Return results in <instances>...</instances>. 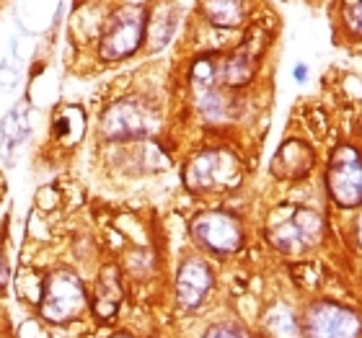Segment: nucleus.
<instances>
[{
	"label": "nucleus",
	"mask_w": 362,
	"mask_h": 338,
	"mask_svg": "<svg viewBox=\"0 0 362 338\" xmlns=\"http://www.w3.org/2000/svg\"><path fill=\"white\" fill-rule=\"evenodd\" d=\"M104 3H114V0H104Z\"/></svg>",
	"instance_id": "obj_29"
},
{
	"label": "nucleus",
	"mask_w": 362,
	"mask_h": 338,
	"mask_svg": "<svg viewBox=\"0 0 362 338\" xmlns=\"http://www.w3.org/2000/svg\"><path fill=\"white\" fill-rule=\"evenodd\" d=\"M21 34H26V31H21ZM21 34L18 31L11 34L6 52L0 54V93H16L18 85L23 83L26 60H23L21 49Z\"/></svg>",
	"instance_id": "obj_20"
},
{
	"label": "nucleus",
	"mask_w": 362,
	"mask_h": 338,
	"mask_svg": "<svg viewBox=\"0 0 362 338\" xmlns=\"http://www.w3.org/2000/svg\"><path fill=\"white\" fill-rule=\"evenodd\" d=\"M101 338H137L135 333H129V331H112V333H106V336Z\"/></svg>",
	"instance_id": "obj_26"
},
{
	"label": "nucleus",
	"mask_w": 362,
	"mask_h": 338,
	"mask_svg": "<svg viewBox=\"0 0 362 338\" xmlns=\"http://www.w3.org/2000/svg\"><path fill=\"white\" fill-rule=\"evenodd\" d=\"M101 253H104V241L88 230H78L76 235H70L65 246V261L73 263L78 271H83L86 277H90L98 269V263L104 261Z\"/></svg>",
	"instance_id": "obj_18"
},
{
	"label": "nucleus",
	"mask_w": 362,
	"mask_h": 338,
	"mask_svg": "<svg viewBox=\"0 0 362 338\" xmlns=\"http://www.w3.org/2000/svg\"><path fill=\"white\" fill-rule=\"evenodd\" d=\"M218 277L210 258L202 253L184 255L174 274V302L181 313H199L215 292Z\"/></svg>",
	"instance_id": "obj_8"
},
{
	"label": "nucleus",
	"mask_w": 362,
	"mask_h": 338,
	"mask_svg": "<svg viewBox=\"0 0 362 338\" xmlns=\"http://www.w3.org/2000/svg\"><path fill=\"white\" fill-rule=\"evenodd\" d=\"M303 338H360L362 320L339 302H310L300 318Z\"/></svg>",
	"instance_id": "obj_11"
},
{
	"label": "nucleus",
	"mask_w": 362,
	"mask_h": 338,
	"mask_svg": "<svg viewBox=\"0 0 362 338\" xmlns=\"http://www.w3.org/2000/svg\"><path fill=\"white\" fill-rule=\"evenodd\" d=\"M344 23L349 31L362 34V0H344Z\"/></svg>",
	"instance_id": "obj_24"
},
{
	"label": "nucleus",
	"mask_w": 362,
	"mask_h": 338,
	"mask_svg": "<svg viewBox=\"0 0 362 338\" xmlns=\"http://www.w3.org/2000/svg\"><path fill=\"white\" fill-rule=\"evenodd\" d=\"M181 183L192 196H226L243 183V163L230 147L212 145L192 152L181 166Z\"/></svg>",
	"instance_id": "obj_4"
},
{
	"label": "nucleus",
	"mask_w": 362,
	"mask_h": 338,
	"mask_svg": "<svg viewBox=\"0 0 362 338\" xmlns=\"http://www.w3.org/2000/svg\"><path fill=\"white\" fill-rule=\"evenodd\" d=\"M267 243L282 255L298 258L313 251L324 241L326 222L316 210L303 204H285L269 215L267 222Z\"/></svg>",
	"instance_id": "obj_5"
},
{
	"label": "nucleus",
	"mask_w": 362,
	"mask_h": 338,
	"mask_svg": "<svg viewBox=\"0 0 362 338\" xmlns=\"http://www.w3.org/2000/svg\"><path fill=\"white\" fill-rule=\"evenodd\" d=\"M326 188L329 196L339 207H357L362 204V155L360 150L339 145L332 152L329 168H326Z\"/></svg>",
	"instance_id": "obj_12"
},
{
	"label": "nucleus",
	"mask_w": 362,
	"mask_h": 338,
	"mask_svg": "<svg viewBox=\"0 0 362 338\" xmlns=\"http://www.w3.org/2000/svg\"><path fill=\"white\" fill-rule=\"evenodd\" d=\"M34 318L49 331H70L90 320L88 277L65 258L45 266L42 294L34 305Z\"/></svg>",
	"instance_id": "obj_2"
},
{
	"label": "nucleus",
	"mask_w": 362,
	"mask_h": 338,
	"mask_svg": "<svg viewBox=\"0 0 362 338\" xmlns=\"http://www.w3.org/2000/svg\"><path fill=\"white\" fill-rule=\"evenodd\" d=\"M181 29V6L176 0H153L145 21V52L160 54Z\"/></svg>",
	"instance_id": "obj_15"
},
{
	"label": "nucleus",
	"mask_w": 362,
	"mask_h": 338,
	"mask_svg": "<svg viewBox=\"0 0 362 338\" xmlns=\"http://www.w3.org/2000/svg\"><path fill=\"white\" fill-rule=\"evenodd\" d=\"M259 338H303L300 318L285 302H274L262 315V328Z\"/></svg>",
	"instance_id": "obj_19"
},
{
	"label": "nucleus",
	"mask_w": 362,
	"mask_h": 338,
	"mask_svg": "<svg viewBox=\"0 0 362 338\" xmlns=\"http://www.w3.org/2000/svg\"><path fill=\"white\" fill-rule=\"evenodd\" d=\"M316 166V155L303 140H285L279 145L269 163V173L277 181H303L308 179Z\"/></svg>",
	"instance_id": "obj_16"
},
{
	"label": "nucleus",
	"mask_w": 362,
	"mask_h": 338,
	"mask_svg": "<svg viewBox=\"0 0 362 338\" xmlns=\"http://www.w3.org/2000/svg\"><path fill=\"white\" fill-rule=\"evenodd\" d=\"M189 235L199 253L210 258H230L246 246V227L235 212L202 210L189 219Z\"/></svg>",
	"instance_id": "obj_6"
},
{
	"label": "nucleus",
	"mask_w": 362,
	"mask_h": 338,
	"mask_svg": "<svg viewBox=\"0 0 362 338\" xmlns=\"http://www.w3.org/2000/svg\"><path fill=\"white\" fill-rule=\"evenodd\" d=\"M11 282H13V269H11V258H8L6 233L0 230V300L8 294V289H11Z\"/></svg>",
	"instance_id": "obj_23"
},
{
	"label": "nucleus",
	"mask_w": 362,
	"mask_h": 338,
	"mask_svg": "<svg viewBox=\"0 0 362 338\" xmlns=\"http://www.w3.org/2000/svg\"><path fill=\"white\" fill-rule=\"evenodd\" d=\"M42 279H45V266H39L34 261H21L18 271L13 274V282H11L21 305L34 310L39 294H42Z\"/></svg>",
	"instance_id": "obj_21"
},
{
	"label": "nucleus",
	"mask_w": 362,
	"mask_h": 338,
	"mask_svg": "<svg viewBox=\"0 0 362 338\" xmlns=\"http://www.w3.org/2000/svg\"><path fill=\"white\" fill-rule=\"evenodd\" d=\"M90 289V320L98 325L114 323L122 313V305L127 300V277L122 271L119 261H101L98 269L88 277Z\"/></svg>",
	"instance_id": "obj_9"
},
{
	"label": "nucleus",
	"mask_w": 362,
	"mask_h": 338,
	"mask_svg": "<svg viewBox=\"0 0 362 338\" xmlns=\"http://www.w3.org/2000/svg\"><path fill=\"white\" fill-rule=\"evenodd\" d=\"M6 6H8V0H0V21H3V13H6Z\"/></svg>",
	"instance_id": "obj_28"
},
{
	"label": "nucleus",
	"mask_w": 362,
	"mask_h": 338,
	"mask_svg": "<svg viewBox=\"0 0 362 338\" xmlns=\"http://www.w3.org/2000/svg\"><path fill=\"white\" fill-rule=\"evenodd\" d=\"M34 106L29 96L16 98L0 116V166L13 168L34 137Z\"/></svg>",
	"instance_id": "obj_13"
},
{
	"label": "nucleus",
	"mask_w": 362,
	"mask_h": 338,
	"mask_svg": "<svg viewBox=\"0 0 362 338\" xmlns=\"http://www.w3.org/2000/svg\"><path fill=\"white\" fill-rule=\"evenodd\" d=\"M267 52V37L262 29H251L246 37L228 52H218V85L241 93L249 88L262 68Z\"/></svg>",
	"instance_id": "obj_7"
},
{
	"label": "nucleus",
	"mask_w": 362,
	"mask_h": 338,
	"mask_svg": "<svg viewBox=\"0 0 362 338\" xmlns=\"http://www.w3.org/2000/svg\"><path fill=\"white\" fill-rule=\"evenodd\" d=\"M293 80L298 85H303L305 80H308V65L305 62H295V68H293Z\"/></svg>",
	"instance_id": "obj_25"
},
{
	"label": "nucleus",
	"mask_w": 362,
	"mask_h": 338,
	"mask_svg": "<svg viewBox=\"0 0 362 338\" xmlns=\"http://www.w3.org/2000/svg\"><path fill=\"white\" fill-rule=\"evenodd\" d=\"M163 129V111L148 93H117L90 114V137L96 145H127L156 140Z\"/></svg>",
	"instance_id": "obj_1"
},
{
	"label": "nucleus",
	"mask_w": 362,
	"mask_h": 338,
	"mask_svg": "<svg viewBox=\"0 0 362 338\" xmlns=\"http://www.w3.org/2000/svg\"><path fill=\"white\" fill-rule=\"evenodd\" d=\"M202 338H254V333L243 323L226 318V320H215L202 331Z\"/></svg>",
	"instance_id": "obj_22"
},
{
	"label": "nucleus",
	"mask_w": 362,
	"mask_h": 338,
	"mask_svg": "<svg viewBox=\"0 0 362 338\" xmlns=\"http://www.w3.org/2000/svg\"><path fill=\"white\" fill-rule=\"evenodd\" d=\"M90 116L81 101H57L47 121V143L57 155H73L88 143Z\"/></svg>",
	"instance_id": "obj_10"
},
{
	"label": "nucleus",
	"mask_w": 362,
	"mask_h": 338,
	"mask_svg": "<svg viewBox=\"0 0 362 338\" xmlns=\"http://www.w3.org/2000/svg\"><path fill=\"white\" fill-rule=\"evenodd\" d=\"M197 13L218 31H241L254 16V0H197Z\"/></svg>",
	"instance_id": "obj_17"
},
{
	"label": "nucleus",
	"mask_w": 362,
	"mask_h": 338,
	"mask_svg": "<svg viewBox=\"0 0 362 338\" xmlns=\"http://www.w3.org/2000/svg\"><path fill=\"white\" fill-rule=\"evenodd\" d=\"M194 98V114L207 127H226L233 124L243 114V98L235 90L223 85H207V88H192Z\"/></svg>",
	"instance_id": "obj_14"
},
{
	"label": "nucleus",
	"mask_w": 362,
	"mask_h": 338,
	"mask_svg": "<svg viewBox=\"0 0 362 338\" xmlns=\"http://www.w3.org/2000/svg\"><path fill=\"white\" fill-rule=\"evenodd\" d=\"M357 241H360V246H362V217H360V222H357Z\"/></svg>",
	"instance_id": "obj_27"
},
{
	"label": "nucleus",
	"mask_w": 362,
	"mask_h": 338,
	"mask_svg": "<svg viewBox=\"0 0 362 338\" xmlns=\"http://www.w3.org/2000/svg\"><path fill=\"white\" fill-rule=\"evenodd\" d=\"M145 21L148 6L137 0H114L106 8L96 39L83 60H93L98 68H114L135 60L145 52Z\"/></svg>",
	"instance_id": "obj_3"
}]
</instances>
